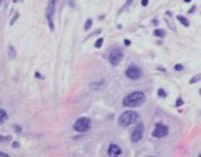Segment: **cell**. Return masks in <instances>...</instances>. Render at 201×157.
<instances>
[{"label": "cell", "mask_w": 201, "mask_h": 157, "mask_svg": "<svg viewBox=\"0 0 201 157\" xmlns=\"http://www.w3.org/2000/svg\"><path fill=\"white\" fill-rule=\"evenodd\" d=\"M157 95L158 97L160 98H166L168 97V93H167V91H166L164 89L160 88V89H158L157 90Z\"/></svg>", "instance_id": "cell-15"}, {"label": "cell", "mask_w": 201, "mask_h": 157, "mask_svg": "<svg viewBox=\"0 0 201 157\" xmlns=\"http://www.w3.org/2000/svg\"><path fill=\"white\" fill-rule=\"evenodd\" d=\"M139 114L136 111L127 110L123 111L118 118V124L122 127H127L138 120Z\"/></svg>", "instance_id": "cell-2"}, {"label": "cell", "mask_w": 201, "mask_h": 157, "mask_svg": "<svg viewBox=\"0 0 201 157\" xmlns=\"http://www.w3.org/2000/svg\"><path fill=\"white\" fill-rule=\"evenodd\" d=\"M8 56L9 58L11 60L14 59V58H16L17 50H15V48H14L12 45H10L8 47Z\"/></svg>", "instance_id": "cell-12"}, {"label": "cell", "mask_w": 201, "mask_h": 157, "mask_svg": "<svg viewBox=\"0 0 201 157\" xmlns=\"http://www.w3.org/2000/svg\"><path fill=\"white\" fill-rule=\"evenodd\" d=\"M199 94L200 95V97H201V88L199 89Z\"/></svg>", "instance_id": "cell-31"}, {"label": "cell", "mask_w": 201, "mask_h": 157, "mask_svg": "<svg viewBox=\"0 0 201 157\" xmlns=\"http://www.w3.org/2000/svg\"><path fill=\"white\" fill-rule=\"evenodd\" d=\"M174 68L176 72H181V71L184 69V66L183 64H176L174 66Z\"/></svg>", "instance_id": "cell-20"}, {"label": "cell", "mask_w": 201, "mask_h": 157, "mask_svg": "<svg viewBox=\"0 0 201 157\" xmlns=\"http://www.w3.org/2000/svg\"><path fill=\"white\" fill-rule=\"evenodd\" d=\"M201 81V73L196 74L194 76L191 78V80H189V83L190 84H195Z\"/></svg>", "instance_id": "cell-14"}, {"label": "cell", "mask_w": 201, "mask_h": 157, "mask_svg": "<svg viewBox=\"0 0 201 157\" xmlns=\"http://www.w3.org/2000/svg\"><path fill=\"white\" fill-rule=\"evenodd\" d=\"M177 20L180 22V24H182L185 28H189L190 26V22H189V19L187 17H185V16L182 15H177Z\"/></svg>", "instance_id": "cell-10"}, {"label": "cell", "mask_w": 201, "mask_h": 157, "mask_svg": "<svg viewBox=\"0 0 201 157\" xmlns=\"http://www.w3.org/2000/svg\"><path fill=\"white\" fill-rule=\"evenodd\" d=\"M11 138L12 137L10 136H3L2 134H0V142H6V141L11 140Z\"/></svg>", "instance_id": "cell-19"}, {"label": "cell", "mask_w": 201, "mask_h": 157, "mask_svg": "<svg viewBox=\"0 0 201 157\" xmlns=\"http://www.w3.org/2000/svg\"><path fill=\"white\" fill-rule=\"evenodd\" d=\"M199 157H201V153H200V154H199Z\"/></svg>", "instance_id": "cell-32"}, {"label": "cell", "mask_w": 201, "mask_h": 157, "mask_svg": "<svg viewBox=\"0 0 201 157\" xmlns=\"http://www.w3.org/2000/svg\"><path fill=\"white\" fill-rule=\"evenodd\" d=\"M183 1L185 2V3H189V2H191L192 0H183Z\"/></svg>", "instance_id": "cell-30"}, {"label": "cell", "mask_w": 201, "mask_h": 157, "mask_svg": "<svg viewBox=\"0 0 201 157\" xmlns=\"http://www.w3.org/2000/svg\"><path fill=\"white\" fill-rule=\"evenodd\" d=\"M35 77H36V79H39V80H41L42 78H43V76H42V75L40 73V72H36V74H35Z\"/></svg>", "instance_id": "cell-28"}, {"label": "cell", "mask_w": 201, "mask_h": 157, "mask_svg": "<svg viewBox=\"0 0 201 157\" xmlns=\"http://www.w3.org/2000/svg\"><path fill=\"white\" fill-rule=\"evenodd\" d=\"M91 120L87 117H80L77 119L73 125L74 130L78 133H86L91 128Z\"/></svg>", "instance_id": "cell-3"}, {"label": "cell", "mask_w": 201, "mask_h": 157, "mask_svg": "<svg viewBox=\"0 0 201 157\" xmlns=\"http://www.w3.org/2000/svg\"><path fill=\"white\" fill-rule=\"evenodd\" d=\"M8 119V114L6 111V110L0 108V124L4 123Z\"/></svg>", "instance_id": "cell-13"}, {"label": "cell", "mask_w": 201, "mask_h": 157, "mask_svg": "<svg viewBox=\"0 0 201 157\" xmlns=\"http://www.w3.org/2000/svg\"><path fill=\"white\" fill-rule=\"evenodd\" d=\"M103 43H104V39L103 38H99L95 41L94 42V47L97 49H100L102 46Z\"/></svg>", "instance_id": "cell-17"}, {"label": "cell", "mask_w": 201, "mask_h": 157, "mask_svg": "<svg viewBox=\"0 0 201 157\" xmlns=\"http://www.w3.org/2000/svg\"><path fill=\"white\" fill-rule=\"evenodd\" d=\"M123 53L120 49H113L110 52L109 56V60L110 64L113 66H117L120 64L122 60L123 59Z\"/></svg>", "instance_id": "cell-8"}, {"label": "cell", "mask_w": 201, "mask_h": 157, "mask_svg": "<svg viewBox=\"0 0 201 157\" xmlns=\"http://www.w3.org/2000/svg\"><path fill=\"white\" fill-rule=\"evenodd\" d=\"M131 41H130V39H125L124 40H123V44H124L125 46H130V45H131Z\"/></svg>", "instance_id": "cell-24"}, {"label": "cell", "mask_w": 201, "mask_h": 157, "mask_svg": "<svg viewBox=\"0 0 201 157\" xmlns=\"http://www.w3.org/2000/svg\"><path fill=\"white\" fill-rule=\"evenodd\" d=\"M93 26V20L91 18H88L84 24V30L85 31H89L92 28Z\"/></svg>", "instance_id": "cell-16"}, {"label": "cell", "mask_w": 201, "mask_h": 157, "mask_svg": "<svg viewBox=\"0 0 201 157\" xmlns=\"http://www.w3.org/2000/svg\"><path fill=\"white\" fill-rule=\"evenodd\" d=\"M196 9V6L195 5H194V6H192L191 9H190V10H188V14H193V13H194V12H195Z\"/></svg>", "instance_id": "cell-26"}, {"label": "cell", "mask_w": 201, "mask_h": 157, "mask_svg": "<svg viewBox=\"0 0 201 157\" xmlns=\"http://www.w3.org/2000/svg\"><path fill=\"white\" fill-rule=\"evenodd\" d=\"M17 1H18V0H14V2H17Z\"/></svg>", "instance_id": "cell-33"}, {"label": "cell", "mask_w": 201, "mask_h": 157, "mask_svg": "<svg viewBox=\"0 0 201 157\" xmlns=\"http://www.w3.org/2000/svg\"><path fill=\"white\" fill-rule=\"evenodd\" d=\"M145 100L146 97L144 92L141 90H136V91L130 93L123 98V105L124 107L130 108H139L144 105Z\"/></svg>", "instance_id": "cell-1"}, {"label": "cell", "mask_w": 201, "mask_h": 157, "mask_svg": "<svg viewBox=\"0 0 201 157\" xmlns=\"http://www.w3.org/2000/svg\"><path fill=\"white\" fill-rule=\"evenodd\" d=\"M0 157H10V155L7 153L4 152L0 151Z\"/></svg>", "instance_id": "cell-27"}, {"label": "cell", "mask_w": 201, "mask_h": 157, "mask_svg": "<svg viewBox=\"0 0 201 157\" xmlns=\"http://www.w3.org/2000/svg\"><path fill=\"white\" fill-rule=\"evenodd\" d=\"M153 35L157 38H164L166 36V32L162 28H156L153 31Z\"/></svg>", "instance_id": "cell-11"}, {"label": "cell", "mask_w": 201, "mask_h": 157, "mask_svg": "<svg viewBox=\"0 0 201 157\" xmlns=\"http://www.w3.org/2000/svg\"><path fill=\"white\" fill-rule=\"evenodd\" d=\"M108 155L109 156H113V157H117L120 156V155L122 154L123 151L122 149H121L118 145L116 144H111L109 146V149H108Z\"/></svg>", "instance_id": "cell-9"}, {"label": "cell", "mask_w": 201, "mask_h": 157, "mask_svg": "<svg viewBox=\"0 0 201 157\" xmlns=\"http://www.w3.org/2000/svg\"><path fill=\"white\" fill-rule=\"evenodd\" d=\"M2 0H0V3H1V2H2Z\"/></svg>", "instance_id": "cell-34"}, {"label": "cell", "mask_w": 201, "mask_h": 157, "mask_svg": "<svg viewBox=\"0 0 201 157\" xmlns=\"http://www.w3.org/2000/svg\"><path fill=\"white\" fill-rule=\"evenodd\" d=\"M125 75L130 80L136 81L142 78L143 72L139 66L136 65V64H130L125 71Z\"/></svg>", "instance_id": "cell-5"}, {"label": "cell", "mask_w": 201, "mask_h": 157, "mask_svg": "<svg viewBox=\"0 0 201 157\" xmlns=\"http://www.w3.org/2000/svg\"><path fill=\"white\" fill-rule=\"evenodd\" d=\"M148 2H149V0H142L141 4L142 6H147L148 5Z\"/></svg>", "instance_id": "cell-25"}, {"label": "cell", "mask_w": 201, "mask_h": 157, "mask_svg": "<svg viewBox=\"0 0 201 157\" xmlns=\"http://www.w3.org/2000/svg\"><path fill=\"white\" fill-rule=\"evenodd\" d=\"M185 104V102H184V100L181 98V97H178L177 98L175 102V107L176 108H179L181 106H182Z\"/></svg>", "instance_id": "cell-18"}, {"label": "cell", "mask_w": 201, "mask_h": 157, "mask_svg": "<svg viewBox=\"0 0 201 157\" xmlns=\"http://www.w3.org/2000/svg\"><path fill=\"white\" fill-rule=\"evenodd\" d=\"M169 132L170 130L168 126L162 123H156V125H155V128L152 133V136L155 138L160 139V138L167 137L169 134Z\"/></svg>", "instance_id": "cell-6"}, {"label": "cell", "mask_w": 201, "mask_h": 157, "mask_svg": "<svg viewBox=\"0 0 201 157\" xmlns=\"http://www.w3.org/2000/svg\"><path fill=\"white\" fill-rule=\"evenodd\" d=\"M20 146H21V144L19 141H13L12 148H14V149H18V148H19Z\"/></svg>", "instance_id": "cell-22"}, {"label": "cell", "mask_w": 201, "mask_h": 157, "mask_svg": "<svg viewBox=\"0 0 201 157\" xmlns=\"http://www.w3.org/2000/svg\"><path fill=\"white\" fill-rule=\"evenodd\" d=\"M134 0H126V2H125L124 6H123V7L122 8V10H124L125 8H127V7H129V6H130V5L132 4L133 2H134Z\"/></svg>", "instance_id": "cell-21"}, {"label": "cell", "mask_w": 201, "mask_h": 157, "mask_svg": "<svg viewBox=\"0 0 201 157\" xmlns=\"http://www.w3.org/2000/svg\"><path fill=\"white\" fill-rule=\"evenodd\" d=\"M59 0H49L48 1L47 7H46V17L48 21V25L51 31L54 30V24L53 21V15L55 14L56 6Z\"/></svg>", "instance_id": "cell-4"}, {"label": "cell", "mask_w": 201, "mask_h": 157, "mask_svg": "<svg viewBox=\"0 0 201 157\" xmlns=\"http://www.w3.org/2000/svg\"><path fill=\"white\" fill-rule=\"evenodd\" d=\"M145 130V127L143 123H139L137 124L130 136V140L133 143H138L139 141H142L144 136Z\"/></svg>", "instance_id": "cell-7"}, {"label": "cell", "mask_w": 201, "mask_h": 157, "mask_svg": "<svg viewBox=\"0 0 201 157\" xmlns=\"http://www.w3.org/2000/svg\"><path fill=\"white\" fill-rule=\"evenodd\" d=\"M18 17H19V14H18V13H17V14L14 16V17H13L12 20H11V23H10V24H11V25H13V24H14L15 22H16V20H18Z\"/></svg>", "instance_id": "cell-23"}, {"label": "cell", "mask_w": 201, "mask_h": 157, "mask_svg": "<svg viewBox=\"0 0 201 157\" xmlns=\"http://www.w3.org/2000/svg\"><path fill=\"white\" fill-rule=\"evenodd\" d=\"M166 14H168V15H169L170 17H172V13L171 12V11H169V10H168V11H167V12H166Z\"/></svg>", "instance_id": "cell-29"}]
</instances>
